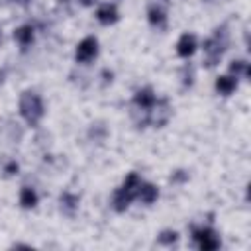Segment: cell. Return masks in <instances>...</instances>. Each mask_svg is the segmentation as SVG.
<instances>
[{
    "mask_svg": "<svg viewBox=\"0 0 251 251\" xmlns=\"http://www.w3.org/2000/svg\"><path fill=\"white\" fill-rule=\"evenodd\" d=\"M227 45H229V31L226 25H218L212 31V35L204 41V67L214 69L222 61Z\"/></svg>",
    "mask_w": 251,
    "mask_h": 251,
    "instance_id": "1",
    "label": "cell"
},
{
    "mask_svg": "<svg viewBox=\"0 0 251 251\" xmlns=\"http://www.w3.org/2000/svg\"><path fill=\"white\" fill-rule=\"evenodd\" d=\"M18 110H20V116L27 122V126L35 127L41 118L45 116V106H43V100L41 96L35 92V90H24L20 94V100H18Z\"/></svg>",
    "mask_w": 251,
    "mask_h": 251,
    "instance_id": "2",
    "label": "cell"
},
{
    "mask_svg": "<svg viewBox=\"0 0 251 251\" xmlns=\"http://www.w3.org/2000/svg\"><path fill=\"white\" fill-rule=\"evenodd\" d=\"M139 184H141V176H139L137 173H129V175L124 178L122 186L116 188V192H114V196H112V208H114L118 214L126 212V210L129 208V204L137 198V188H139Z\"/></svg>",
    "mask_w": 251,
    "mask_h": 251,
    "instance_id": "3",
    "label": "cell"
},
{
    "mask_svg": "<svg viewBox=\"0 0 251 251\" xmlns=\"http://www.w3.org/2000/svg\"><path fill=\"white\" fill-rule=\"evenodd\" d=\"M167 12H169V0H149L147 4V22L155 29L167 27Z\"/></svg>",
    "mask_w": 251,
    "mask_h": 251,
    "instance_id": "4",
    "label": "cell"
},
{
    "mask_svg": "<svg viewBox=\"0 0 251 251\" xmlns=\"http://www.w3.org/2000/svg\"><path fill=\"white\" fill-rule=\"evenodd\" d=\"M192 239L200 251H216L222 245L218 233L212 227H192Z\"/></svg>",
    "mask_w": 251,
    "mask_h": 251,
    "instance_id": "5",
    "label": "cell"
},
{
    "mask_svg": "<svg viewBox=\"0 0 251 251\" xmlns=\"http://www.w3.org/2000/svg\"><path fill=\"white\" fill-rule=\"evenodd\" d=\"M96 55H98V39L94 35H86L84 39L78 41V45L75 49V61L76 63L86 65L92 59H96Z\"/></svg>",
    "mask_w": 251,
    "mask_h": 251,
    "instance_id": "6",
    "label": "cell"
},
{
    "mask_svg": "<svg viewBox=\"0 0 251 251\" xmlns=\"http://www.w3.org/2000/svg\"><path fill=\"white\" fill-rule=\"evenodd\" d=\"M171 114H173V108H171L169 100H167V98H161V100H157L155 106L149 110V124H151L153 127H163V126L169 122Z\"/></svg>",
    "mask_w": 251,
    "mask_h": 251,
    "instance_id": "7",
    "label": "cell"
},
{
    "mask_svg": "<svg viewBox=\"0 0 251 251\" xmlns=\"http://www.w3.org/2000/svg\"><path fill=\"white\" fill-rule=\"evenodd\" d=\"M133 106L137 108V110H145V112H149L153 106H155V102H157V94H155V90L151 88V86H143V88H139L135 94H133Z\"/></svg>",
    "mask_w": 251,
    "mask_h": 251,
    "instance_id": "8",
    "label": "cell"
},
{
    "mask_svg": "<svg viewBox=\"0 0 251 251\" xmlns=\"http://www.w3.org/2000/svg\"><path fill=\"white\" fill-rule=\"evenodd\" d=\"M196 47H198L196 35L186 31V33H182V35L178 37V41H176V55H178V57H182V59H188V57H192V55H194Z\"/></svg>",
    "mask_w": 251,
    "mask_h": 251,
    "instance_id": "9",
    "label": "cell"
},
{
    "mask_svg": "<svg viewBox=\"0 0 251 251\" xmlns=\"http://www.w3.org/2000/svg\"><path fill=\"white\" fill-rule=\"evenodd\" d=\"M96 20L102 25H114L120 20V12H118V8L114 4H102L96 10Z\"/></svg>",
    "mask_w": 251,
    "mask_h": 251,
    "instance_id": "10",
    "label": "cell"
},
{
    "mask_svg": "<svg viewBox=\"0 0 251 251\" xmlns=\"http://www.w3.org/2000/svg\"><path fill=\"white\" fill-rule=\"evenodd\" d=\"M33 37H35V29L25 24V25H20L18 29H14V41L22 47V51H25L31 43H33Z\"/></svg>",
    "mask_w": 251,
    "mask_h": 251,
    "instance_id": "11",
    "label": "cell"
},
{
    "mask_svg": "<svg viewBox=\"0 0 251 251\" xmlns=\"http://www.w3.org/2000/svg\"><path fill=\"white\" fill-rule=\"evenodd\" d=\"M59 204H61V212L67 216V218H73L78 210V204H80V198L73 192H63L59 196Z\"/></svg>",
    "mask_w": 251,
    "mask_h": 251,
    "instance_id": "12",
    "label": "cell"
},
{
    "mask_svg": "<svg viewBox=\"0 0 251 251\" xmlns=\"http://www.w3.org/2000/svg\"><path fill=\"white\" fill-rule=\"evenodd\" d=\"M214 88H216L218 94H222V96H229V94H233L235 88H237V78H235L233 75H222V76L216 78Z\"/></svg>",
    "mask_w": 251,
    "mask_h": 251,
    "instance_id": "13",
    "label": "cell"
},
{
    "mask_svg": "<svg viewBox=\"0 0 251 251\" xmlns=\"http://www.w3.org/2000/svg\"><path fill=\"white\" fill-rule=\"evenodd\" d=\"M157 198H159V188H157L153 182L141 180V184H139V188H137V198H135V200H141L143 204L151 206Z\"/></svg>",
    "mask_w": 251,
    "mask_h": 251,
    "instance_id": "14",
    "label": "cell"
},
{
    "mask_svg": "<svg viewBox=\"0 0 251 251\" xmlns=\"http://www.w3.org/2000/svg\"><path fill=\"white\" fill-rule=\"evenodd\" d=\"M37 192L31 188V186H22V190H20V206L24 208V210H31V208H35L37 206Z\"/></svg>",
    "mask_w": 251,
    "mask_h": 251,
    "instance_id": "15",
    "label": "cell"
},
{
    "mask_svg": "<svg viewBox=\"0 0 251 251\" xmlns=\"http://www.w3.org/2000/svg\"><path fill=\"white\" fill-rule=\"evenodd\" d=\"M229 75H233L235 78H245V80H249V76H251V67H249V63L245 61V59H237V61H231V65H229Z\"/></svg>",
    "mask_w": 251,
    "mask_h": 251,
    "instance_id": "16",
    "label": "cell"
},
{
    "mask_svg": "<svg viewBox=\"0 0 251 251\" xmlns=\"http://www.w3.org/2000/svg\"><path fill=\"white\" fill-rule=\"evenodd\" d=\"M176 241H178V231H175V229H163V231L157 235V243H159V245L171 247V245H175Z\"/></svg>",
    "mask_w": 251,
    "mask_h": 251,
    "instance_id": "17",
    "label": "cell"
},
{
    "mask_svg": "<svg viewBox=\"0 0 251 251\" xmlns=\"http://www.w3.org/2000/svg\"><path fill=\"white\" fill-rule=\"evenodd\" d=\"M180 82L184 88H190L192 82H194V67L192 63H186L182 69H180Z\"/></svg>",
    "mask_w": 251,
    "mask_h": 251,
    "instance_id": "18",
    "label": "cell"
},
{
    "mask_svg": "<svg viewBox=\"0 0 251 251\" xmlns=\"http://www.w3.org/2000/svg\"><path fill=\"white\" fill-rule=\"evenodd\" d=\"M18 171H20V165L14 159H4V163H2V176L4 178H10V176L18 175Z\"/></svg>",
    "mask_w": 251,
    "mask_h": 251,
    "instance_id": "19",
    "label": "cell"
},
{
    "mask_svg": "<svg viewBox=\"0 0 251 251\" xmlns=\"http://www.w3.org/2000/svg\"><path fill=\"white\" fill-rule=\"evenodd\" d=\"M186 178H188V173H184V171H176L171 176V180H186Z\"/></svg>",
    "mask_w": 251,
    "mask_h": 251,
    "instance_id": "20",
    "label": "cell"
},
{
    "mask_svg": "<svg viewBox=\"0 0 251 251\" xmlns=\"http://www.w3.org/2000/svg\"><path fill=\"white\" fill-rule=\"evenodd\" d=\"M78 2H80L82 6H86V8H88V6H92V4L96 2V0H78Z\"/></svg>",
    "mask_w": 251,
    "mask_h": 251,
    "instance_id": "21",
    "label": "cell"
},
{
    "mask_svg": "<svg viewBox=\"0 0 251 251\" xmlns=\"http://www.w3.org/2000/svg\"><path fill=\"white\" fill-rule=\"evenodd\" d=\"M14 2H18V4H27L29 0H14Z\"/></svg>",
    "mask_w": 251,
    "mask_h": 251,
    "instance_id": "22",
    "label": "cell"
},
{
    "mask_svg": "<svg viewBox=\"0 0 251 251\" xmlns=\"http://www.w3.org/2000/svg\"><path fill=\"white\" fill-rule=\"evenodd\" d=\"M0 43H2V27H0Z\"/></svg>",
    "mask_w": 251,
    "mask_h": 251,
    "instance_id": "23",
    "label": "cell"
}]
</instances>
